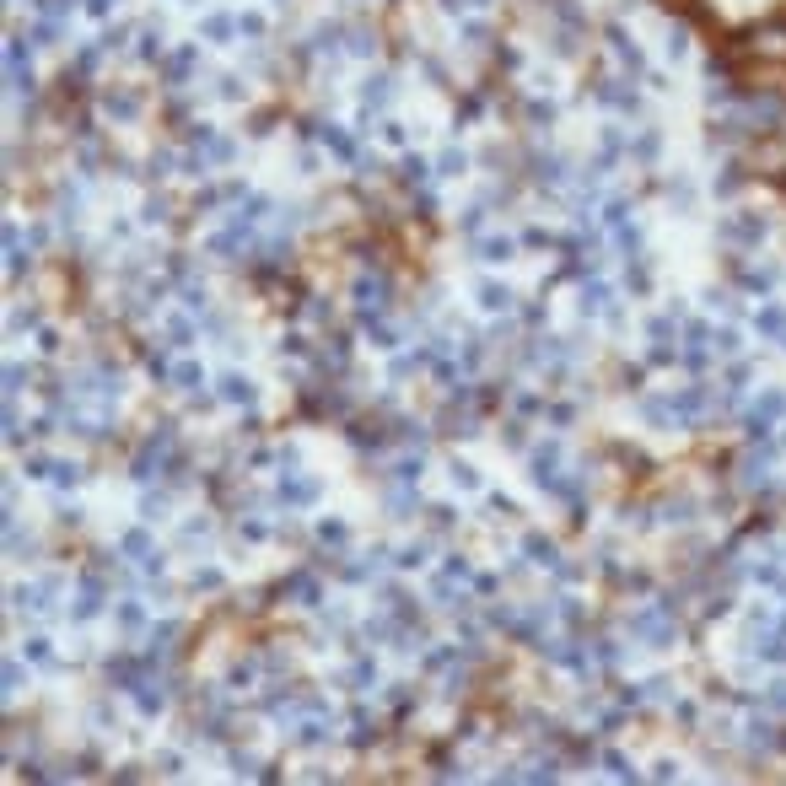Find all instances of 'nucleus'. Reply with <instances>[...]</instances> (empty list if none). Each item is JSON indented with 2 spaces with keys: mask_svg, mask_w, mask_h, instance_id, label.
Here are the masks:
<instances>
[{
  "mask_svg": "<svg viewBox=\"0 0 786 786\" xmlns=\"http://www.w3.org/2000/svg\"><path fill=\"white\" fill-rule=\"evenodd\" d=\"M124 555H135V560H141L146 571H151V576H157V571H162V555H157V544L146 539L141 528H135V533H124Z\"/></svg>",
  "mask_w": 786,
  "mask_h": 786,
  "instance_id": "f257e3e1",
  "label": "nucleus"
},
{
  "mask_svg": "<svg viewBox=\"0 0 786 786\" xmlns=\"http://www.w3.org/2000/svg\"><path fill=\"white\" fill-rule=\"evenodd\" d=\"M221 399L226 404H253V383H248L242 372H226V377H221Z\"/></svg>",
  "mask_w": 786,
  "mask_h": 786,
  "instance_id": "f03ea898",
  "label": "nucleus"
},
{
  "mask_svg": "<svg viewBox=\"0 0 786 786\" xmlns=\"http://www.w3.org/2000/svg\"><path fill=\"white\" fill-rule=\"evenodd\" d=\"M173 383H178V388H183V393H194V388H200V383H205V366H200V361H183V366H178V372H173Z\"/></svg>",
  "mask_w": 786,
  "mask_h": 786,
  "instance_id": "7ed1b4c3",
  "label": "nucleus"
},
{
  "mask_svg": "<svg viewBox=\"0 0 786 786\" xmlns=\"http://www.w3.org/2000/svg\"><path fill=\"white\" fill-rule=\"evenodd\" d=\"M356 302H361V313L383 307V281H356Z\"/></svg>",
  "mask_w": 786,
  "mask_h": 786,
  "instance_id": "20e7f679",
  "label": "nucleus"
},
{
  "mask_svg": "<svg viewBox=\"0 0 786 786\" xmlns=\"http://www.w3.org/2000/svg\"><path fill=\"white\" fill-rule=\"evenodd\" d=\"M480 307H490V313H496V307H512V291H506V285H496V281H485V285H480Z\"/></svg>",
  "mask_w": 786,
  "mask_h": 786,
  "instance_id": "39448f33",
  "label": "nucleus"
},
{
  "mask_svg": "<svg viewBox=\"0 0 786 786\" xmlns=\"http://www.w3.org/2000/svg\"><path fill=\"white\" fill-rule=\"evenodd\" d=\"M281 501H297V506L318 501V485H313V480H297V485H285V490H281Z\"/></svg>",
  "mask_w": 786,
  "mask_h": 786,
  "instance_id": "423d86ee",
  "label": "nucleus"
},
{
  "mask_svg": "<svg viewBox=\"0 0 786 786\" xmlns=\"http://www.w3.org/2000/svg\"><path fill=\"white\" fill-rule=\"evenodd\" d=\"M285 592H297V604H318V582H313V576H291V582H285Z\"/></svg>",
  "mask_w": 786,
  "mask_h": 786,
  "instance_id": "0eeeda50",
  "label": "nucleus"
},
{
  "mask_svg": "<svg viewBox=\"0 0 786 786\" xmlns=\"http://www.w3.org/2000/svg\"><path fill=\"white\" fill-rule=\"evenodd\" d=\"M119 625H124V630H141V625H146V608L135 604V598H124V604H119Z\"/></svg>",
  "mask_w": 786,
  "mask_h": 786,
  "instance_id": "6e6552de",
  "label": "nucleus"
},
{
  "mask_svg": "<svg viewBox=\"0 0 786 786\" xmlns=\"http://www.w3.org/2000/svg\"><path fill=\"white\" fill-rule=\"evenodd\" d=\"M388 506H393V517H415V490H409V496H404V490H393V496H388Z\"/></svg>",
  "mask_w": 786,
  "mask_h": 786,
  "instance_id": "1a4fd4ad",
  "label": "nucleus"
},
{
  "mask_svg": "<svg viewBox=\"0 0 786 786\" xmlns=\"http://www.w3.org/2000/svg\"><path fill=\"white\" fill-rule=\"evenodd\" d=\"M350 679H356V689H372V684H377V663H372V657L356 663V668H350Z\"/></svg>",
  "mask_w": 786,
  "mask_h": 786,
  "instance_id": "9d476101",
  "label": "nucleus"
},
{
  "mask_svg": "<svg viewBox=\"0 0 786 786\" xmlns=\"http://www.w3.org/2000/svg\"><path fill=\"white\" fill-rule=\"evenodd\" d=\"M480 259H512V242H506V237H490V242H480Z\"/></svg>",
  "mask_w": 786,
  "mask_h": 786,
  "instance_id": "9b49d317",
  "label": "nucleus"
},
{
  "mask_svg": "<svg viewBox=\"0 0 786 786\" xmlns=\"http://www.w3.org/2000/svg\"><path fill=\"white\" fill-rule=\"evenodd\" d=\"M167 340H173V345H194V323H189V318H173Z\"/></svg>",
  "mask_w": 786,
  "mask_h": 786,
  "instance_id": "f8f14e48",
  "label": "nucleus"
},
{
  "mask_svg": "<svg viewBox=\"0 0 786 786\" xmlns=\"http://www.w3.org/2000/svg\"><path fill=\"white\" fill-rule=\"evenodd\" d=\"M528 555H533V560H544V565H555V544H549V539H539V533L528 539Z\"/></svg>",
  "mask_w": 786,
  "mask_h": 786,
  "instance_id": "ddd939ff",
  "label": "nucleus"
},
{
  "mask_svg": "<svg viewBox=\"0 0 786 786\" xmlns=\"http://www.w3.org/2000/svg\"><path fill=\"white\" fill-rule=\"evenodd\" d=\"M135 706H141L146 716H157V711H162V689H135Z\"/></svg>",
  "mask_w": 786,
  "mask_h": 786,
  "instance_id": "4468645a",
  "label": "nucleus"
},
{
  "mask_svg": "<svg viewBox=\"0 0 786 786\" xmlns=\"http://www.w3.org/2000/svg\"><path fill=\"white\" fill-rule=\"evenodd\" d=\"M49 480H54V485H76L81 469H76V464H54V469H49Z\"/></svg>",
  "mask_w": 786,
  "mask_h": 786,
  "instance_id": "2eb2a0df",
  "label": "nucleus"
},
{
  "mask_svg": "<svg viewBox=\"0 0 786 786\" xmlns=\"http://www.w3.org/2000/svg\"><path fill=\"white\" fill-rule=\"evenodd\" d=\"M17 388H27V366H6V393H17Z\"/></svg>",
  "mask_w": 786,
  "mask_h": 786,
  "instance_id": "dca6fc26",
  "label": "nucleus"
},
{
  "mask_svg": "<svg viewBox=\"0 0 786 786\" xmlns=\"http://www.w3.org/2000/svg\"><path fill=\"white\" fill-rule=\"evenodd\" d=\"M17 684H27V673L17 663H6V695H17Z\"/></svg>",
  "mask_w": 786,
  "mask_h": 786,
  "instance_id": "f3484780",
  "label": "nucleus"
},
{
  "mask_svg": "<svg viewBox=\"0 0 786 786\" xmlns=\"http://www.w3.org/2000/svg\"><path fill=\"white\" fill-rule=\"evenodd\" d=\"M33 323H38V313H33V307H17V313H11V329H33Z\"/></svg>",
  "mask_w": 786,
  "mask_h": 786,
  "instance_id": "a211bd4d",
  "label": "nucleus"
},
{
  "mask_svg": "<svg viewBox=\"0 0 786 786\" xmlns=\"http://www.w3.org/2000/svg\"><path fill=\"white\" fill-rule=\"evenodd\" d=\"M27 657H33V663H49V641H43V636H33V641H27Z\"/></svg>",
  "mask_w": 786,
  "mask_h": 786,
  "instance_id": "6ab92c4d",
  "label": "nucleus"
},
{
  "mask_svg": "<svg viewBox=\"0 0 786 786\" xmlns=\"http://www.w3.org/2000/svg\"><path fill=\"white\" fill-rule=\"evenodd\" d=\"M453 480H458V485H469V490H474V485H480V474H474V469H469V464H453Z\"/></svg>",
  "mask_w": 786,
  "mask_h": 786,
  "instance_id": "aec40b11",
  "label": "nucleus"
},
{
  "mask_svg": "<svg viewBox=\"0 0 786 786\" xmlns=\"http://www.w3.org/2000/svg\"><path fill=\"white\" fill-rule=\"evenodd\" d=\"M393 560H399V565H404V571H415V565H420V560H425V549H404V555H393Z\"/></svg>",
  "mask_w": 786,
  "mask_h": 786,
  "instance_id": "412c9836",
  "label": "nucleus"
},
{
  "mask_svg": "<svg viewBox=\"0 0 786 786\" xmlns=\"http://www.w3.org/2000/svg\"><path fill=\"white\" fill-rule=\"evenodd\" d=\"M183 302H189L194 313H200V307H205V291H200V285H183Z\"/></svg>",
  "mask_w": 786,
  "mask_h": 786,
  "instance_id": "4be33fe9",
  "label": "nucleus"
},
{
  "mask_svg": "<svg viewBox=\"0 0 786 786\" xmlns=\"http://www.w3.org/2000/svg\"><path fill=\"white\" fill-rule=\"evenodd\" d=\"M415 474H420V458H404V464H399V480L415 485Z\"/></svg>",
  "mask_w": 786,
  "mask_h": 786,
  "instance_id": "5701e85b",
  "label": "nucleus"
},
{
  "mask_svg": "<svg viewBox=\"0 0 786 786\" xmlns=\"http://www.w3.org/2000/svg\"><path fill=\"white\" fill-rule=\"evenodd\" d=\"M194 587H205V592H210V587H221V571H200V576H194Z\"/></svg>",
  "mask_w": 786,
  "mask_h": 786,
  "instance_id": "b1692460",
  "label": "nucleus"
}]
</instances>
